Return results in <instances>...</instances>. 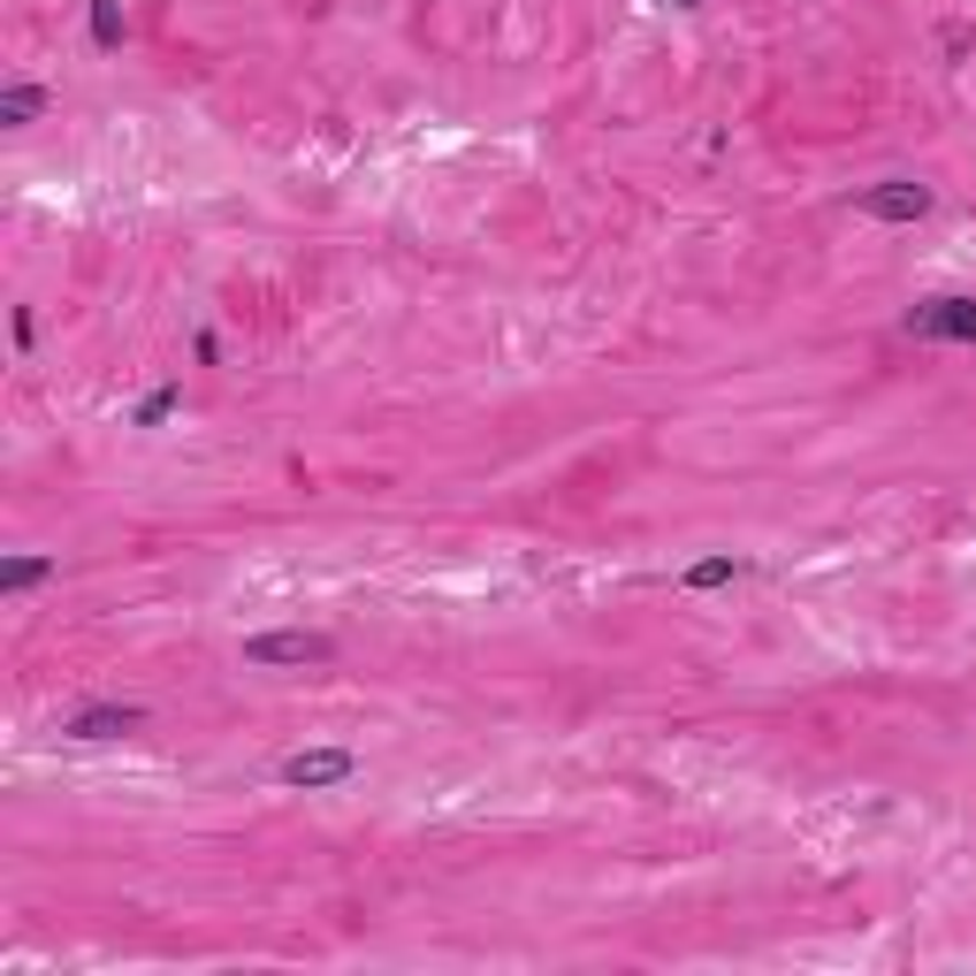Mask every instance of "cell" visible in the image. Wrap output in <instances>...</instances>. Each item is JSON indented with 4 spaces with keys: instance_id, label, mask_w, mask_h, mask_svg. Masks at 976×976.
I'll return each mask as SVG.
<instances>
[{
    "instance_id": "cell-11",
    "label": "cell",
    "mask_w": 976,
    "mask_h": 976,
    "mask_svg": "<svg viewBox=\"0 0 976 976\" xmlns=\"http://www.w3.org/2000/svg\"><path fill=\"white\" fill-rule=\"evenodd\" d=\"M679 8H694V0H679Z\"/></svg>"
},
{
    "instance_id": "cell-2",
    "label": "cell",
    "mask_w": 976,
    "mask_h": 976,
    "mask_svg": "<svg viewBox=\"0 0 976 976\" xmlns=\"http://www.w3.org/2000/svg\"><path fill=\"white\" fill-rule=\"evenodd\" d=\"M908 336H939V343H976V298H923L908 314Z\"/></svg>"
},
{
    "instance_id": "cell-6",
    "label": "cell",
    "mask_w": 976,
    "mask_h": 976,
    "mask_svg": "<svg viewBox=\"0 0 976 976\" xmlns=\"http://www.w3.org/2000/svg\"><path fill=\"white\" fill-rule=\"evenodd\" d=\"M38 115H46V84H8V92H0V123H8V130H31Z\"/></svg>"
},
{
    "instance_id": "cell-8",
    "label": "cell",
    "mask_w": 976,
    "mask_h": 976,
    "mask_svg": "<svg viewBox=\"0 0 976 976\" xmlns=\"http://www.w3.org/2000/svg\"><path fill=\"white\" fill-rule=\"evenodd\" d=\"M92 46H100V54L123 46V8H115V0H92Z\"/></svg>"
},
{
    "instance_id": "cell-7",
    "label": "cell",
    "mask_w": 976,
    "mask_h": 976,
    "mask_svg": "<svg viewBox=\"0 0 976 976\" xmlns=\"http://www.w3.org/2000/svg\"><path fill=\"white\" fill-rule=\"evenodd\" d=\"M38 580H54V557H8V565H0V588H8V595H23V588H38Z\"/></svg>"
},
{
    "instance_id": "cell-10",
    "label": "cell",
    "mask_w": 976,
    "mask_h": 976,
    "mask_svg": "<svg viewBox=\"0 0 976 976\" xmlns=\"http://www.w3.org/2000/svg\"><path fill=\"white\" fill-rule=\"evenodd\" d=\"M168 412H175V389H154V397L138 405V428H161Z\"/></svg>"
},
{
    "instance_id": "cell-4",
    "label": "cell",
    "mask_w": 976,
    "mask_h": 976,
    "mask_svg": "<svg viewBox=\"0 0 976 976\" xmlns=\"http://www.w3.org/2000/svg\"><path fill=\"white\" fill-rule=\"evenodd\" d=\"M862 214H877V222H923V214H931V191L893 175V183H870V191H862Z\"/></svg>"
},
{
    "instance_id": "cell-5",
    "label": "cell",
    "mask_w": 976,
    "mask_h": 976,
    "mask_svg": "<svg viewBox=\"0 0 976 976\" xmlns=\"http://www.w3.org/2000/svg\"><path fill=\"white\" fill-rule=\"evenodd\" d=\"M138 725H146L138 702H92V710L69 717V740H123V733H138Z\"/></svg>"
},
{
    "instance_id": "cell-9",
    "label": "cell",
    "mask_w": 976,
    "mask_h": 976,
    "mask_svg": "<svg viewBox=\"0 0 976 976\" xmlns=\"http://www.w3.org/2000/svg\"><path fill=\"white\" fill-rule=\"evenodd\" d=\"M733 572H740V565H733V557H702V565H694V572H686V588H725V580H733Z\"/></svg>"
},
{
    "instance_id": "cell-3",
    "label": "cell",
    "mask_w": 976,
    "mask_h": 976,
    "mask_svg": "<svg viewBox=\"0 0 976 976\" xmlns=\"http://www.w3.org/2000/svg\"><path fill=\"white\" fill-rule=\"evenodd\" d=\"M351 771H359L351 748H298V756H283V786H306V794L314 786H343Z\"/></svg>"
},
{
    "instance_id": "cell-1",
    "label": "cell",
    "mask_w": 976,
    "mask_h": 976,
    "mask_svg": "<svg viewBox=\"0 0 976 976\" xmlns=\"http://www.w3.org/2000/svg\"><path fill=\"white\" fill-rule=\"evenodd\" d=\"M336 642L328 634H260V642H245V663L252 671H283V663H328Z\"/></svg>"
}]
</instances>
